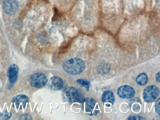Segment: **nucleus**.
I'll return each mask as SVG.
<instances>
[{
  "mask_svg": "<svg viewBox=\"0 0 160 120\" xmlns=\"http://www.w3.org/2000/svg\"><path fill=\"white\" fill-rule=\"evenodd\" d=\"M148 78L146 73L139 74L136 78V82L141 86H144L148 83Z\"/></svg>",
  "mask_w": 160,
  "mask_h": 120,
  "instance_id": "f8f14e48",
  "label": "nucleus"
},
{
  "mask_svg": "<svg viewBox=\"0 0 160 120\" xmlns=\"http://www.w3.org/2000/svg\"><path fill=\"white\" fill-rule=\"evenodd\" d=\"M64 95L66 101L70 103L77 102L80 100V94L78 90L74 87L66 88L64 90Z\"/></svg>",
  "mask_w": 160,
  "mask_h": 120,
  "instance_id": "7ed1b4c3",
  "label": "nucleus"
},
{
  "mask_svg": "<svg viewBox=\"0 0 160 120\" xmlns=\"http://www.w3.org/2000/svg\"><path fill=\"white\" fill-rule=\"evenodd\" d=\"M48 82V79L43 74L35 73L30 78V84L36 88L43 87Z\"/></svg>",
  "mask_w": 160,
  "mask_h": 120,
  "instance_id": "20e7f679",
  "label": "nucleus"
},
{
  "mask_svg": "<svg viewBox=\"0 0 160 120\" xmlns=\"http://www.w3.org/2000/svg\"><path fill=\"white\" fill-rule=\"evenodd\" d=\"M101 99L103 103H110L113 104L115 101V96L112 92L107 91L103 92Z\"/></svg>",
  "mask_w": 160,
  "mask_h": 120,
  "instance_id": "9d476101",
  "label": "nucleus"
},
{
  "mask_svg": "<svg viewBox=\"0 0 160 120\" xmlns=\"http://www.w3.org/2000/svg\"><path fill=\"white\" fill-rule=\"evenodd\" d=\"M77 83L79 85H80L83 87H85L87 91H89V87H90V82L87 80L83 79H79L77 80Z\"/></svg>",
  "mask_w": 160,
  "mask_h": 120,
  "instance_id": "ddd939ff",
  "label": "nucleus"
},
{
  "mask_svg": "<svg viewBox=\"0 0 160 120\" xmlns=\"http://www.w3.org/2000/svg\"><path fill=\"white\" fill-rule=\"evenodd\" d=\"M155 79H156V81H157V82H158V83H160V72H159L158 73L156 74V76H155Z\"/></svg>",
  "mask_w": 160,
  "mask_h": 120,
  "instance_id": "a211bd4d",
  "label": "nucleus"
},
{
  "mask_svg": "<svg viewBox=\"0 0 160 120\" xmlns=\"http://www.w3.org/2000/svg\"><path fill=\"white\" fill-rule=\"evenodd\" d=\"M135 89L128 85L120 86L117 90V94L119 96L124 99L132 98L135 95Z\"/></svg>",
  "mask_w": 160,
  "mask_h": 120,
  "instance_id": "39448f33",
  "label": "nucleus"
},
{
  "mask_svg": "<svg viewBox=\"0 0 160 120\" xmlns=\"http://www.w3.org/2000/svg\"><path fill=\"white\" fill-rule=\"evenodd\" d=\"M19 70V67L15 64H12L9 68L7 75L12 83L15 82L16 80Z\"/></svg>",
  "mask_w": 160,
  "mask_h": 120,
  "instance_id": "6e6552de",
  "label": "nucleus"
},
{
  "mask_svg": "<svg viewBox=\"0 0 160 120\" xmlns=\"http://www.w3.org/2000/svg\"><path fill=\"white\" fill-rule=\"evenodd\" d=\"M19 119L20 120H32V118L31 117V115H28V114H24L20 117Z\"/></svg>",
  "mask_w": 160,
  "mask_h": 120,
  "instance_id": "2eb2a0df",
  "label": "nucleus"
},
{
  "mask_svg": "<svg viewBox=\"0 0 160 120\" xmlns=\"http://www.w3.org/2000/svg\"><path fill=\"white\" fill-rule=\"evenodd\" d=\"M159 88L154 85L147 86L144 90L143 98L146 102L150 103L154 102L159 95Z\"/></svg>",
  "mask_w": 160,
  "mask_h": 120,
  "instance_id": "f03ea898",
  "label": "nucleus"
},
{
  "mask_svg": "<svg viewBox=\"0 0 160 120\" xmlns=\"http://www.w3.org/2000/svg\"><path fill=\"white\" fill-rule=\"evenodd\" d=\"M83 103L85 107V110L87 113H92L93 115V111L96 106V102L93 98H87L83 100Z\"/></svg>",
  "mask_w": 160,
  "mask_h": 120,
  "instance_id": "1a4fd4ad",
  "label": "nucleus"
},
{
  "mask_svg": "<svg viewBox=\"0 0 160 120\" xmlns=\"http://www.w3.org/2000/svg\"><path fill=\"white\" fill-rule=\"evenodd\" d=\"M49 85L52 90L57 91L62 89V87H63V81L59 77H54L50 80Z\"/></svg>",
  "mask_w": 160,
  "mask_h": 120,
  "instance_id": "0eeeda50",
  "label": "nucleus"
},
{
  "mask_svg": "<svg viewBox=\"0 0 160 120\" xmlns=\"http://www.w3.org/2000/svg\"><path fill=\"white\" fill-rule=\"evenodd\" d=\"M160 98H158L155 103V111L159 115L160 114Z\"/></svg>",
  "mask_w": 160,
  "mask_h": 120,
  "instance_id": "4468645a",
  "label": "nucleus"
},
{
  "mask_svg": "<svg viewBox=\"0 0 160 120\" xmlns=\"http://www.w3.org/2000/svg\"><path fill=\"white\" fill-rule=\"evenodd\" d=\"M133 110H134L135 111H138L140 108H141V107L140 106L138 105L135 104L134 105L133 107Z\"/></svg>",
  "mask_w": 160,
  "mask_h": 120,
  "instance_id": "f3484780",
  "label": "nucleus"
},
{
  "mask_svg": "<svg viewBox=\"0 0 160 120\" xmlns=\"http://www.w3.org/2000/svg\"><path fill=\"white\" fill-rule=\"evenodd\" d=\"M13 102L17 105V106H19L20 104H22L23 105L25 106L26 104L29 102V99L25 95L20 94L14 98Z\"/></svg>",
  "mask_w": 160,
  "mask_h": 120,
  "instance_id": "9b49d317",
  "label": "nucleus"
},
{
  "mask_svg": "<svg viewBox=\"0 0 160 120\" xmlns=\"http://www.w3.org/2000/svg\"><path fill=\"white\" fill-rule=\"evenodd\" d=\"M63 69L69 74L76 75L81 73L86 68L85 62L80 58H72L63 63Z\"/></svg>",
  "mask_w": 160,
  "mask_h": 120,
  "instance_id": "f257e3e1",
  "label": "nucleus"
},
{
  "mask_svg": "<svg viewBox=\"0 0 160 120\" xmlns=\"http://www.w3.org/2000/svg\"><path fill=\"white\" fill-rule=\"evenodd\" d=\"M128 120H145V118L142 117L141 116H130L128 118Z\"/></svg>",
  "mask_w": 160,
  "mask_h": 120,
  "instance_id": "dca6fc26",
  "label": "nucleus"
},
{
  "mask_svg": "<svg viewBox=\"0 0 160 120\" xmlns=\"http://www.w3.org/2000/svg\"><path fill=\"white\" fill-rule=\"evenodd\" d=\"M3 7L4 11L7 14L13 15L18 11L19 3L17 0H4Z\"/></svg>",
  "mask_w": 160,
  "mask_h": 120,
  "instance_id": "423d86ee",
  "label": "nucleus"
}]
</instances>
